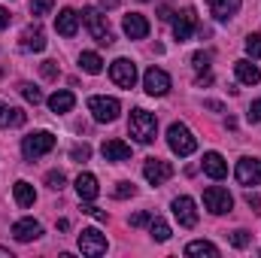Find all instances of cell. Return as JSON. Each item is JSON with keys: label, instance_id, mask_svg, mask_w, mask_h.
<instances>
[{"label": "cell", "instance_id": "cell-1", "mask_svg": "<svg viewBox=\"0 0 261 258\" xmlns=\"http://www.w3.org/2000/svg\"><path fill=\"white\" fill-rule=\"evenodd\" d=\"M128 131H130V137H134L137 143H152L155 134H158V122H155L152 113L134 110V113H130V122H128Z\"/></svg>", "mask_w": 261, "mask_h": 258}, {"label": "cell", "instance_id": "cell-2", "mask_svg": "<svg viewBox=\"0 0 261 258\" xmlns=\"http://www.w3.org/2000/svg\"><path fill=\"white\" fill-rule=\"evenodd\" d=\"M167 146H170L176 155H182V158H186V155H192V152L197 149V140H195V134L186 128L182 122H173V125L167 128Z\"/></svg>", "mask_w": 261, "mask_h": 258}, {"label": "cell", "instance_id": "cell-3", "mask_svg": "<svg viewBox=\"0 0 261 258\" xmlns=\"http://www.w3.org/2000/svg\"><path fill=\"white\" fill-rule=\"evenodd\" d=\"M55 149V134H49V131H37V134H28L24 140H21V152H24V158H40V155H46V152H52Z\"/></svg>", "mask_w": 261, "mask_h": 258}, {"label": "cell", "instance_id": "cell-4", "mask_svg": "<svg viewBox=\"0 0 261 258\" xmlns=\"http://www.w3.org/2000/svg\"><path fill=\"white\" fill-rule=\"evenodd\" d=\"M82 18H85V24H88L91 37H94L100 46H113V31H110L107 15H103L100 9H85V12H82Z\"/></svg>", "mask_w": 261, "mask_h": 258}, {"label": "cell", "instance_id": "cell-5", "mask_svg": "<svg viewBox=\"0 0 261 258\" xmlns=\"http://www.w3.org/2000/svg\"><path fill=\"white\" fill-rule=\"evenodd\" d=\"M88 113L94 116V122H116L122 113V104L116 97H91L88 100Z\"/></svg>", "mask_w": 261, "mask_h": 258}, {"label": "cell", "instance_id": "cell-6", "mask_svg": "<svg viewBox=\"0 0 261 258\" xmlns=\"http://www.w3.org/2000/svg\"><path fill=\"white\" fill-rule=\"evenodd\" d=\"M203 203H206V210H210L213 216H222V213H231V207H234V197L228 194V189L210 186V189L203 192Z\"/></svg>", "mask_w": 261, "mask_h": 258}, {"label": "cell", "instance_id": "cell-7", "mask_svg": "<svg viewBox=\"0 0 261 258\" xmlns=\"http://www.w3.org/2000/svg\"><path fill=\"white\" fill-rule=\"evenodd\" d=\"M79 249H82V255H103L107 252V237L97 231V228H85L82 234H79Z\"/></svg>", "mask_w": 261, "mask_h": 258}, {"label": "cell", "instance_id": "cell-8", "mask_svg": "<svg viewBox=\"0 0 261 258\" xmlns=\"http://www.w3.org/2000/svg\"><path fill=\"white\" fill-rule=\"evenodd\" d=\"M110 79H113L119 88H134V82H137V64L128 61V58L113 61V67H110Z\"/></svg>", "mask_w": 261, "mask_h": 258}, {"label": "cell", "instance_id": "cell-9", "mask_svg": "<svg viewBox=\"0 0 261 258\" xmlns=\"http://www.w3.org/2000/svg\"><path fill=\"white\" fill-rule=\"evenodd\" d=\"M143 85H146V91H149L152 97H164V94L170 91V76H167L164 70H158V67H149L146 76H143Z\"/></svg>", "mask_w": 261, "mask_h": 258}, {"label": "cell", "instance_id": "cell-10", "mask_svg": "<svg viewBox=\"0 0 261 258\" xmlns=\"http://www.w3.org/2000/svg\"><path fill=\"white\" fill-rule=\"evenodd\" d=\"M143 176H146L152 186H161V183H167V179L173 176V164H170V161H161V158H149V161L143 164Z\"/></svg>", "mask_w": 261, "mask_h": 258}, {"label": "cell", "instance_id": "cell-11", "mask_svg": "<svg viewBox=\"0 0 261 258\" xmlns=\"http://www.w3.org/2000/svg\"><path fill=\"white\" fill-rule=\"evenodd\" d=\"M237 183L240 186H258L261 183V161L258 158H240L237 161Z\"/></svg>", "mask_w": 261, "mask_h": 258}, {"label": "cell", "instance_id": "cell-12", "mask_svg": "<svg viewBox=\"0 0 261 258\" xmlns=\"http://www.w3.org/2000/svg\"><path fill=\"white\" fill-rule=\"evenodd\" d=\"M173 216H176V222L182 225V228H195L197 225V210H195V200L192 197H176L173 200Z\"/></svg>", "mask_w": 261, "mask_h": 258}, {"label": "cell", "instance_id": "cell-13", "mask_svg": "<svg viewBox=\"0 0 261 258\" xmlns=\"http://www.w3.org/2000/svg\"><path fill=\"white\" fill-rule=\"evenodd\" d=\"M40 234H43V228H40L37 219H18V222L12 225V237L21 240V243H31V240H37Z\"/></svg>", "mask_w": 261, "mask_h": 258}, {"label": "cell", "instance_id": "cell-14", "mask_svg": "<svg viewBox=\"0 0 261 258\" xmlns=\"http://www.w3.org/2000/svg\"><path fill=\"white\" fill-rule=\"evenodd\" d=\"M197 28V15L195 9H186V12H179V18L173 21V37L179 40V43H186L189 37H192V31Z\"/></svg>", "mask_w": 261, "mask_h": 258}, {"label": "cell", "instance_id": "cell-15", "mask_svg": "<svg viewBox=\"0 0 261 258\" xmlns=\"http://www.w3.org/2000/svg\"><path fill=\"white\" fill-rule=\"evenodd\" d=\"M122 28H125V34H128L130 40H143V37L149 34V21H146V15H140V12H128L125 21H122Z\"/></svg>", "mask_w": 261, "mask_h": 258}, {"label": "cell", "instance_id": "cell-16", "mask_svg": "<svg viewBox=\"0 0 261 258\" xmlns=\"http://www.w3.org/2000/svg\"><path fill=\"white\" fill-rule=\"evenodd\" d=\"M100 152H103L107 161H116V164L130 158V146L125 143V140H107V143L100 146Z\"/></svg>", "mask_w": 261, "mask_h": 258}, {"label": "cell", "instance_id": "cell-17", "mask_svg": "<svg viewBox=\"0 0 261 258\" xmlns=\"http://www.w3.org/2000/svg\"><path fill=\"white\" fill-rule=\"evenodd\" d=\"M21 49H24V52H43V49H46V34L40 31V24L24 28V34H21Z\"/></svg>", "mask_w": 261, "mask_h": 258}, {"label": "cell", "instance_id": "cell-18", "mask_svg": "<svg viewBox=\"0 0 261 258\" xmlns=\"http://www.w3.org/2000/svg\"><path fill=\"white\" fill-rule=\"evenodd\" d=\"M203 173L213 176V179H225V176H228L225 158H222L219 152H206V155H203Z\"/></svg>", "mask_w": 261, "mask_h": 258}, {"label": "cell", "instance_id": "cell-19", "mask_svg": "<svg viewBox=\"0 0 261 258\" xmlns=\"http://www.w3.org/2000/svg\"><path fill=\"white\" fill-rule=\"evenodd\" d=\"M240 3H243V0H206L210 12H213L219 21H228L231 15H237V12H240Z\"/></svg>", "mask_w": 261, "mask_h": 258}, {"label": "cell", "instance_id": "cell-20", "mask_svg": "<svg viewBox=\"0 0 261 258\" xmlns=\"http://www.w3.org/2000/svg\"><path fill=\"white\" fill-rule=\"evenodd\" d=\"M55 28H58L61 37H76V31H79V15H76L73 9H61L58 18H55Z\"/></svg>", "mask_w": 261, "mask_h": 258}, {"label": "cell", "instance_id": "cell-21", "mask_svg": "<svg viewBox=\"0 0 261 258\" xmlns=\"http://www.w3.org/2000/svg\"><path fill=\"white\" fill-rule=\"evenodd\" d=\"M76 192H79L82 200H94V197L100 194V189H97V176H94V173H79V176H76Z\"/></svg>", "mask_w": 261, "mask_h": 258}, {"label": "cell", "instance_id": "cell-22", "mask_svg": "<svg viewBox=\"0 0 261 258\" xmlns=\"http://www.w3.org/2000/svg\"><path fill=\"white\" fill-rule=\"evenodd\" d=\"M24 119H28V116H24L18 107H6V104H0V128H21Z\"/></svg>", "mask_w": 261, "mask_h": 258}, {"label": "cell", "instance_id": "cell-23", "mask_svg": "<svg viewBox=\"0 0 261 258\" xmlns=\"http://www.w3.org/2000/svg\"><path fill=\"white\" fill-rule=\"evenodd\" d=\"M234 70H237V79H240V82H246V85H258V82H261V70L255 64H249L246 58H243V61H237Z\"/></svg>", "mask_w": 261, "mask_h": 258}, {"label": "cell", "instance_id": "cell-24", "mask_svg": "<svg viewBox=\"0 0 261 258\" xmlns=\"http://www.w3.org/2000/svg\"><path fill=\"white\" fill-rule=\"evenodd\" d=\"M73 107H76L73 91H55V94L49 97V110H52V113H70Z\"/></svg>", "mask_w": 261, "mask_h": 258}, {"label": "cell", "instance_id": "cell-25", "mask_svg": "<svg viewBox=\"0 0 261 258\" xmlns=\"http://www.w3.org/2000/svg\"><path fill=\"white\" fill-rule=\"evenodd\" d=\"M34 200H37V192H34V186L31 183H15V203L18 207H34Z\"/></svg>", "mask_w": 261, "mask_h": 258}, {"label": "cell", "instance_id": "cell-26", "mask_svg": "<svg viewBox=\"0 0 261 258\" xmlns=\"http://www.w3.org/2000/svg\"><path fill=\"white\" fill-rule=\"evenodd\" d=\"M79 67H82L85 73L97 76V73L103 70V61H100V55H94V52H82V55H79Z\"/></svg>", "mask_w": 261, "mask_h": 258}, {"label": "cell", "instance_id": "cell-27", "mask_svg": "<svg viewBox=\"0 0 261 258\" xmlns=\"http://www.w3.org/2000/svg\"><path fill=\"white\" fill-rule=\"evenodd\" d=\"M186 255H206V258H219V249H216L213 243H206V240H195V243H189V246H186Z\"/></svg>", "mask_w": 261, "mask_h": 258}, {"label": "cell", "instance_id": "cell-28", "mask_svg": "<svg viewBox=\"0 0 261 258\" xmlns=\"http://www.w3.org/2000/svg\"><path fill=\"white\" fill-rule=\"evenodd\" d=\"M149 231H152V237H155L158 243L170 240V225H167L164 219H152V222H149Z\"/></svg>", "mask_w": 261, "mask_h": 258}, {"label": "cell", "instance_id": "cell-29", "mask_svg": "<svg viewBox=\"0 0 261 258\" xmlns=\"http://www.w3.org/2000/svg\"><path fill=\"white\" fill-rule=\"evenodd\" d=\"M18 91H21V97H24L28 104H34V107L43 100V91H40L37 85H31V82H21V85H18Z\"/></svg>", "mask_w": 261, "mask_h": 258}, {"label": "cell", "instance_id": "cell-30", "mask_svg": "<svg viewBox=\"0 0 261 258\" xmlns=\"http://www.w3.org/2000/svg\"><path fill=\"white\" fill-rule=\"evenodd\" d=\"M228 240H231V243H234L237 249H246L252 237H249V231H243V228H237V231H231V237H228Z\"/></svg>", "mask_w": 261, "mask_h": 258}, {"label": "cell", "instance_id": "cell-31", "mask_svg": "<svg viewBox=\"0 0 261 258\" xmlns=\"http://www.w3.org/2000/svg\"><path fill=\"white\" fill-rule=\"evenodd\" d=\"M55 0H31V15H49Z\"/></svg>", "mask_w": 261, "mask_h": 258}, {"label": "cell", "instance_id": "cell-32", "mask_svg": "<svg viewBox=\"0 0 261 258\" xmlns=\"http://www.w3.org/2000/svg\"><path fill=\"white\" fill-rule=\"evenodd\" d=\"M46 183H49V189L61 192V189H64V183H67V176L61 173V170H49V173H46Z\"/></svg>", "mask_w": 261, "mask_h": 258}, {"label": "cell", "instance_id": "cell-33", "mask_svg": "<svg viewBox=\"0 0 261 258\" xmlns=\"http://www.w3.org/2000/svg\"><path fill=\"white\" fill-rule=\"evenodd\" d=\"M246 55L249 58H261V34H252L246 40Z\"/></svg>", "mask_w": 261, "mask_h": 258}, {"label": "cell", "instance_id": "cell-34", "mask_svg": "<svg viewBox=\"0 0 261 258\" xmlns=\"http://www.w3.org/2000/svg\"><path fill=\"white\" fill-rule=\"evenodd\" d=\"M134 192H137V189H134L130 183H119V186L113 189V197H119V200H125V197H134Z\"/></svg>", "mask_w": 261, "mask_h": 258}, {"label": "cell", "instance_id": "cell-35", "mask_svg": "<svg viewBox=\"0 0 261 258\" xmlns=\"http://www.w3.org/2000/svg\"><path fill=\"white\" fill-rule=\"evenodd\" d=\"M70 155H73V161H88V155H91V149H88V146L82 143V146H73V152H70Z\"/></svg>", "mask_w": 261, "mask_h": 258}, {"label": "cell", "instance_id": "cell-36", "mask_svg": "<svg viewBox=\"0 0 261 258\" xmlns=\"http://www.w3.org/2000/svg\"><path fill=\"white\" fill-rule=\"evenodd\" d=\"M149 222H152L149 213H134V216H130V228H143V225H149Z\"/></svg>", "mask_w": 261, "mask_h": 258}, {"label": "cell", "instance_id": "cell-37", "mask_svg": "<svg viewBox=\"0 0 261 258\" xmlns=\"http://www.w3.org/2000/svg\"><path fill=\"white\" fill-rule=\"evenodd\" d=\"M40 70H43V76H46V79H58V64H55V61H43Z\"/></svg>", "mask_w": 261, "mask_h": 258}, {"label": "cell", "instance_id": "cell-38", "mask_svg": "<svg viewBox=\"0 0 261 258\" xmlns=\"http://www.w3.org/2000/svg\"><path fill=\"white\" fill-rule=\"evenodd\" d=\"M192 61H195L197 70H206V67H210V52H195V58H192Z\"/></svg>", "mask_w": 261, "mask_h": 258}, {"label": "cell", "instance_id": "cell-39", "mask_svg": "<svg viewBox=\"0 0 261 258\" xmlns=\"http://www.w3.org/2000/svg\"><path fill=\"white\" fill-rule=\"evenodd\" d=\"M249 122H261V100H255L249 107Z\"/></svg>", "mask_w": 261, "mask_h": 258}, {"label": "cell", "instance_id": "cell-40", "mask_svg": "<svg viewBox=\"0 0 261 258\" xmlns=\"http://www.w3.org/2000/svg\"><path fill=\"white\" fill-rule=\"evenodd\" d=\"M246 203H249L255 213H261V197H258V194H246Z\"/></svg>", "mask_w": 261, "mask_h": 258}, {"label": "cell", "instance_id": "cell-41", "mask_svg": "<svg viewBox=\"0 0 261 258\" xmlns=\"http://www.w3.org/2000/svg\"><path fill=\"white\" fill-rule=\"evenodd\" d=\"M158 18H161V21H170V18H173L170 6H158Z\"/></svg>", "mask_w": 261, "mask_h": 258}, {"label": "cell", "instance_id": "cell-42", "mask_svg": "<svg viewBox=\"0 0 261 258\" xmlns=\"http://www.w3.org/2000/svg\"><path fill=\"white\" fill-rule=\"evenodd\" d=\"M3 28H9V12L0 6V31H3Z\"/></svg>", "mask_w": 261, "mask_h": 258}, {"label": "cell", "instance_id": "cell-43", "mask_svg": "<svg viewBox=\"0 0 261 258\" xmlns=\"http://www.w3.org/2000/svg\"><path fill=\"white\" fill-rule=\"evenodd\" d=\"M206 110H213V113H222V104H219V100H206Z\"/></svg>", "mask_w": 261, "mask_h": 258}, {"label": "cell", "instance_id": "cell-44", "mask_svg": "<svg viewBox=\"0 0 261 258\" xmlns=\"http://www.w3.org/2000/svg\"><path fill=\"white\" fill-rule=\"evenodd\" d=\"M100 6H103V9H116V6H119V0H100Z\"/></svg>", "mask_w": 261, "mask_h": 258}]
</instances>
